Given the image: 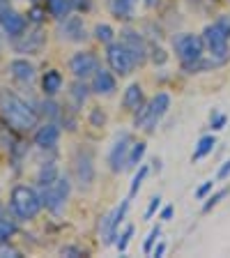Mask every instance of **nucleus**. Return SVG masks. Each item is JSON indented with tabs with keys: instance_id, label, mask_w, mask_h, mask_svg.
<instances>
[{
	"instance_id": "nucleus-1",
	"label": "nucleus",
	"mask_w": 230,
	"mask_h": 258,
	"mask_svg": "<svg viewBox=\"0 0 230 258\" xmlns=\"http://www.w3.org/2000/svg\"><path fill=\"white\" fill-rule=\"evenodd\" d=\"M0 115L7 122V127L14 132H28V129L37 127V113L16 95L0 97Z\"/></svg>"
},
{
	"instance_id": "nucleus-2",
	"label": "nucleus",
	"mask_w": 230,
	"mask_h": 258,
	"mask_svg": "<svg viewBox=\"0 0 230 258\" xmlns=\"http://www.w3.org/2000/svg\"><path fill=\"white\" fill-rule=\"evenodd\" d=\"M203 44L209 51V55L221 62L228 60V44H230V14L219 16L212 26H207L203 30Z\"/></svg>"
},
{
	"instance_id": "nucleus-3",
	"label": "nucleus",
	"mask_w": 230,
	"mask_h": 258,
	"mask_svg": "<svg viewBox=\"0 0 230 258\" xmlns=\"http://www.w3.org/2000/svg\"><path fill=\"white\" fill-rule=\"evenodd\" d=\"M168 108H171V97H168V92H159V95H155L150 102L143 104V106L136 111L134 124L143 129L145 134H152L157 129V124L161 122V118L166 115Z\"/></svg>"
},
{
	"instance_id": "nucleus-4",
	"label": "nucleus",
	"mask_w": 230,
	"mask_h": 258,
	"mask_svg": "<svg viewBox=\"0 0 230 258\" xmlns=\"http://www.w3.org/2000/svg\"><path fill=\"white\" fill-rule=\"evenodd\" d=\"M10 205L14 210V215L19 219H32L42 210L44 201L37 191L32 187H26V184H19V187L12 189V196H10Z\"/></svg>"
},
{
	"instance_id": "nucleus-5",
	"label": "nucleus",
	"mask_w": 230,
	"mask_h": 258,
	"mask_svg": "<svg viewBox=\"0 0 230 258\" xmlns=\"http://www.w3.org/2000/svg\"><path fill=\"white\" fill-rule=\"evenodd\" d=\"M173 48H175L180 62L187 64V62H193V60L203 58L205 44H203V37H200V35L182 32V35H177V37L173 39Z\"/></svg>"
},
{
	"instance_id": "nucleus-6",
	"label": "nucleus",
	"mask_w": 230,
	"mask_h": 258,
	"mask_svg": "<svg viewBox=\"0 0 230 258\" xmlns=\"http://www.w3.org/2000/svg\"><path fill=\"white\" fill-rule=\"evenodd\" d=\"M69 191H71L69 180L58 175L53 182L48 184V187H44L42 201H44V205L53 212V215H60L62 208H64V203H67V199H69Z\"/></svg>"
},
{
	"instance_id": "nucleus-7",
	"label": "nucleus",
	"mask_w": 230,
	"mask_h": 258,
	"mask_svg": "<svg viewBox=\"0 0 230 258\" xmlns=\"http://www.w3.org/2000/svg\"><path fill=\"white\" fill-rule=\"evenodd\" d=\"M106 62H108V67L120 76H129L136 67L134 55L129 53V48L124 46L122 42H113L106 46Z\"/></svg>"
},
{
	"instance_id": "nucleus-8",
	"label": "nucleus",
	"mask_w": 230,
	"mask_h": 258,
	"mask_svg": "<svg viewBox=\"0 0 230 258\" xmlns=\"http://www.w3.org/2000/svg\"><path fill=\"white\" fill-rule=\"evenodd\" d=\"M127 210H129V199H124L120 208H115L113 212H108L102 219V224H99V235L104 237V244H113V242H115V237H118V226L124 221Z\"/></svg>"
},
{
	"instance_id": "nucleus-9",
	"label": "nucleus",
	"mask_w": 230,
	"mask_h": 258,
	"mask_svg": "<svg viewBox=\"0 0 230 258\" xmlns=\"http://www.w3.org/2000/svg\"><path fill=\"white\" fill-rule=\"evenodd\" d=\"M97 70H99V58L92 51H76L69 58V72L81 81L90 79Z\"/></svg>"
},
{
	"instance_id": "nucleus-10",
	"label": "nucleus",
	"mask_w": 230,
	"mask_h": 258,
	"mask_svg": "<svg viewBox=\"0 0 230 258\" xmlns=\"http://www.w3.org/2000/svg\"><path fill=\"white\" fill-rule=\"evenodd\" d=\"M131 134H120L113 143V148L108 150V168L113 173H122L127 168V157H129V150H131Z\"/></svg>"
},
{
	"instance_id": "nucleus-11",
	"label": "nucleus",
	"mask_w": 230,
	"mask_h": 258,
	"mask_svg": "<svg viewBox=\"0 0 230 258\" xmlns=\"http://www.w3.org/2000/svg\"><path fill=\"white\" fill-rule=\"evenodd\" d=\"M120 37H122L120 42L129 48V53L134 55L136 64H143L145 60L150 58V48H147V44H145L143 35H140L138 30H134V28H124V30L120 32Z\"/></svg>"
},
{
	"instance_id": "nucleus-12",
	"label": "nucleus",
	"mask_w": 230,
	"mask_h": 258,
	"mask_svg": "<svg viewBox=\"0 0 230 258\" xmlns=\"http://www.w3.org/2000/svg\"><path fill=\"white\" fill-rule=\"evenodd\" d=\"M74 175L81 187H90L95 180V159L90 150H79L74 159Z\"/></svg>"
},
{
	"instance_id": "nucleus-13",
	"label": "nucleus",
	"mask_w": 230,
	"mask_h": 258,
	"mask_svg": "<svg viewBox=\"0 0 230 258\" xmlns=\"http://www.w3.org/2000/svg\"><path fill=\"white\" fill-rule=\"evenodd\" d=\"M0 26H3V30H5L10 37H21V35H26L28 21H26V16L19 14V12L3 10L0 12Z\"/></svg>"
},
{
	"instance_id": "nucleus-14",
	"label": "nucleus",
	"mask_w": 230,
	"mask_h": 258,
	"mask_svg": "<svg viewBox=\"0 0 230 258\" xmlns=\"http://www.w3.org/2000/svg\"><path fill=\"white\" fill-rule=\"evenodd\" d=\"M60 35H62L67 42H83L88 37L86 32V23L81 16H67L60 23Z\"/></svg>"
},
{
	"instance_id": "nucleus-15",
	"label": "nucleus",
	"mask_w": 230,
	"mask_h": 258,
	"mask_svg": "<svg viewBox=\"0 0 230 258\" xmlns=\"http://www.w3.org/2000/svg\"><path fill=\"white\" fill-rule=\"evenodd\" d=\"M90 90L95 92V95H113V92L118 90V81H115V76L111 74L108 70H99L92 74V86H90Z\"/></svg>"
},
{
	"instance_id": "nucleus-16",
	"label": "nucleus",
	"mask_w": 230,
	"mask_h": 258,
	"mask_svg": "<svg viewBox=\"0 0 230 258\" xmlns=\"http://www.w3.org/2000/svg\"><path fill=\"white\" fill-rule=\"evenodd\" d=\"M58 139H60V129L55 122H46L35 132V145H39V148H55Z\"/></svg>"
},
{
	"instance_id": "nucleus-17",
	"label": "nucleus",
	"mask_w": 230,
	"mask_h": 258,
	"mask_svg": "<svg viewBox=\"0 0 230 258\" xmlns=\"http://www.w3.org/2000/svg\"><path fill=\"white\" fill-rule=\"evenodd\" d=\"M136 0H108V12L118 21H131L134 19Z\"/></svg>"
},
{
	"instance_id": "nucleus-18",
	"label": "nucleus",
	"mask_w": 230,
	"mask_h": 258,
	"mask_svg": "<svg viewBox=\"0 0 230 258\" xmlns=\"http://www.w3.org/2000/svg\"><path fill=\"white\" fill-rule=\"evenodd\" d=\"M145 104V97H143V88L138 86V83H131V86L124 90V95H122V106L127 108V111H131V113H136L140 106Z\"/></svg>"
},
{
	"instance_id": "nucleus-19",
	"label": "nucleus",
	"mask_w": 230,
	"mask_h": 258,
	"mask_svg": "<svg viewBox=\"0 0 230 258\" xmlns=\"http://www.w3.org/2000/svg\"><path fill=\"white\" fill-rule=\"evenodd\" d=\"M62 83H64V79H62V74H60L58 70H48L46 74L42 76V90H44V95H48V97L58 95V92L62 90Z\"/></svg>"
},
{
	"instance_id": "nucleus-20",
	"label": "nucleus",
	"mask_w": 230,
	"mask_h": 258,
	"mask_svg": "<svg viewBox=\"0 0 230 258\" xmlns=\"http://www.w3.org/2000/svg\"><path fill=\"white\" fill-rule=\"evenodd\" d=\"M10 72L16 81H32L35 79V67H32V62H28V60H23V58L12 60Z\"/></svg>"
},
{
	"instance_id": "nucleus-21",
	"label": "nucleus",
	"mask_w": 230,
	"mask_h": 258,
	"mask_svg": "<svg viewBox=\"0 0 230 258\" xmlns=\"http://www.w3.org/2000/svg\"><path fill=\"white\" fill-rule=\"evenodd\" d=\"M221 60L216 58H198V60H193V62H187L182 64V70L187 72V74H200V72H209V70H216V67H221Z\"/></svg>"
},
{
	"instance_id": "nucleus-22",
	"label": "nucleus",
	"mask_w": 230,
	"mask_h": 258,
	"mask_svg": "<svg viewBox=\"0 0 230 258\" xmlns=\"http://www.w3.org/2000/svg\"><path fill=\"white\" fill-rule=\"evenodd\" d=\"M46 12L53 19L62 21L74 12V5H71V0H46Z\"/></svg>"
},
{
	"instance_id": "nucleus-23",
	"label": "nucleus",
	"mask_w": 230,
	"mask_h": 258,
	"mask_svg": "<svg viewBox=\"0 0 230 258\" xmlns=\"http://www.w3.org/2000/svg\"><path fill=\"white\" fill-rule=\"evenodd\" d=\"M214 145H216V139L214 136H203V139L198 141V145H196V150H193V161H200L205 159V157L209 155V152L214 150Z\"/></svg>"
},
{
	"instance_id": "nucleus-24",
	"label": "nucleus",
	"mask_w": 230,
	"mask_h": 258,
	"mask_svg": "<svg viewBox=\"0 0 230 258\" xmlns=\"http://www.w3.org/2000/svg\"><path fill=\"white\" fill-rule=\"evenodd\" d=\"M88 95H90V88H88L81 79H76V83L69 90V97H71V102H74V106H83L86 99H88Z\"/></svg>"
},
{
	"instance_id": "nucleus-25",
	"label": "nucleus",
	"mask_w": 230,
	"mask_h": 258,
	"mask_svg": "<svg viewBox=\"0 0 230 258\" xmlns=\"http://www.w3.org/2000/svg\"><path fill=\"white\" fill-rule=\"evenodd\" d=\"M145 150H147V143L145 141H138V143H131V150H129V157H127V168H136L143 159Z\"/></svg>"
},
{
	"instance_id": "nucleus-26",
	"label": "nucleus",
	"mask_w": 230,
	"mask_h": 258,
	"mask_svg": "<svg viewBox=\"0 0 230 258\" xmlns=\"http://www.w3.org/2000/svg\"><path fill=\"white\" fill-rule=\"evenodd\" d=\"M95 39L108 46V44L115 42V30H113L108 23H97L95 26Z\"/></svg>"
},
{
	"instance_id": "nucleus-27",
	"label": "nucleus",
	"mask_w": 230,
	"mask_h": 258,
	"mask_svg": "<svg viewBox=\"0 0 230 258\" xmlns=\"http://www.w3.org/2000/svg\"><path fill=\"white\" fill-rule=\"evenodd\" d=\"M16 233V224L14 219H10V217H0V242H7L12 235Z\"/></svg>"
},
{
	"instance_id": "nucleus-28",
	"label": "nucleus",
	"mask_w": 230,
	"mask_h": 258,
	"mask_svg": "<svg viewBox=\"0 0 230 258\" xmlns=\"http://www.w3.org/2000/svg\"><path fill=\"white\" fill-rule=\"evenodd\" d=\"M42 42H44L42 30H35L30 37L26 35V44H23V46H19V51H37V48L42 46Z\"/></svg>"
},
{
	"instance_id": "nucleus-29",
	"label": "nucleus",
	"mask_w": 230,
	"mask_h": 258,
	"mask_svg": "<svg viewBox=\"0 0 230 258\" xmlns=\"http://www.w3.org/2000/svg\"><path fill=\"white\" fill-rule=\"evenodd\" d=\"M55 177H58V168H55V164H48V166H44L42 171H39V184H42V187H48Z\"/></svg>"
},
{
	"instance_id": "nucleus-30",
	"label": "nucleus",
	"mask_w": 230,
	"mask_h": 258,
	"mask_svg": "<svg viewBox=\"0 0 230 258\" xmlns=\"http://www.w3.org/2000/svg\"><path fill=\"white\" fill-rule=\"evenodd\" d=\"M145 175H147V166H140L138 173L134 175V180H131V187H129V196H134V194L140 189V184H143Z\"/></svg>"
},
{
	"instance_id": "nucleus-31",
	"label": "nucleus",
	"mask_w": 230,
	"mask_h": 258,
	"mask_svg": "<svg viewBox=\"0 0 230 258\" xmlns=\"http://www.w3.org/2000/svg\"><path fill=\"white\" fill-rule=\"evenodd\" d=\"M225 194H228V189H219L216 194H212V196H209V199L203 203V212H209V210L214 208V205H219V201L225 199Z\"/></svg>"
},
{
	"instance_id": "nucleus-32",
	"label": "nucleus",
	"mask_w": 230,
	"mask_h": 258,
	"mask_svg": "<svg viewBox=\"0 0 230 258\" xmlns=\"http://www.w3.org/2000/svg\"><path fill=\"white\" fill-rule=\"evenodd\" d=\"M90 124L92 127H104V124H106V113L102 111V108H92L90 111Z\"/></svg>"
},
{
	"instance_id": "nucleus-33",
	"label": "nucleus",
	"mask_w": 230,
	"mask_h": 258,
	"mask_svg": "<svg viewBox=\"0 0 230 258\" xmlns=\"http://www.w3.org/2000/svg\"><path fill=\"white\" fill-rule=\"evenodd\" d=\"M161 235V226H155L150 231V235H147V240H145V244H143V251L145 253H150L152 251V247H155V242H157V237Z\"/></svg>"
},
{
	"instance_id": "nucleus-34",
	"label": "nucleus",
	"mask_w": 230,
	"mask_h": 258,
	"mask_svg": "<svg viewBox=\"0 0 230 258\" xmlns=\"http://www.w3.org/2000/svg\"><path fill=\"white\" fill-rule=\"evenodd\" d=\"M131 235H134V226H127V228H124V233L120 235V240H118V251H127Z\"/></svg>"
},
{
	"instance_id": "nucleus-35",
	"label": "nucleus",
	"mask_w": 230,
	"mask_h": 258,
	"mask_svg": "<svg viewBox=\"0 0 230 258\" xmlns=\"http://www.w3.org/2000/svg\"><path fill=\"white\" fill-rule=\"evenodd\" d=\"M150 58H152V62L155 64H166V60H168V53L164 51L161 46H155L150 51Z\"/></svg>"
},
{
	"instance_id": "nucleus-36",
	"label": "nucleus",
	"mask_w": 230,
	"mask_h": 258,
	"mask_svg": "<svg viewBox=\"0 0 230 258\" xmlns=\"http://www.w3.org/2000/svg\"><path fill=\"white\" fill-rule=\"evenodd\" d=\"M159 208H161V196H152L150 205H147V210H145V219H152V217H155V212Z\"/></svg>"
},
{
	"instance_id": "nucleus-37",
	"label": "nucleus",
	"mask_w": 230,
	"mask_h": 258,
	"mask_svg": "<svg viewBox=\"0 0 230 258\" xmlns=\"http://www.w3.org/2000/svg\"><path fill=\"white\" fill-rule=\"evenodd\" d=\"M212 187H214V180H207V182L203 184V187L196 189V199H205L209 191H212Z\"/></svg>"
},
{
	"instance_id": "nucleus-38",
	"label": "nucleus",
	"mask_w": 230,
	"mask_h": 258,
	"mask_svg": "<svg viewBox=\"0 0 230 258\" xmlns=\"http://www.w3.org/2000/svg\"><path fill=\"white\" fill-rule=\"evenodd\" d=\"M0 256H19V249L10 247L7 242H0Z\"/></svg>"
},
{
	"instance_id": "nucleus-39",
	"label": "nucleus",
	"mask_w": 230,
	"mask_h": 258,
	"mask_svg": "<svg viewBox=\"0 0 230 258\" xmlns=\"http://www.w3.org/2000/svg\"><path fill=\"white\" fill-rule=\"evenodd\" d=\"M225 115H221V113H216L214 118H212V129H214V132H219V129H223V124H225Z\"/></svg>"
},
{
	"instance_id": "nucleus-40",
	"label": "nucleus",
	"mask_w": 230,
	"mask_h": 258,
	"mask_svg": "<svg viewBox=\"0 0 230 258\" xmlns=\"http://www.w3.org/2000/svg\"><path fill=\"white\" fill-rule=\"evenodd\" d=\"M44 14H46V10H42V7H32L30 14H28V16H30V19H32L35 23H39V21L44 19Z\"/></svg>"
},
{
	"instance_id": "nucleus-41",
	"label": "nucleus",
	"mask_w": 230,
	"mask_h": 258,
	"mask_svg": "<svg viewBox=\"0 0 230 258\" xmlns=\"http://www.w3.org/2000/svg\"><path fill=\"white\" fill-rule=\"evenodd\" d=\"M60 253H62V256H83V251H81V249L79 247H62V251H60Z\"/></svg>"
},
{
	"instance_id": "nucleus-42",
	"label": "nucleus",
	"mask_w": 230,
	"mask_h": 258,
	"mask_svg": "<svg viewBox=\"0 0 230 258\" xmlns=\"http://www.w3.org/2000/svg\"><path fill=\"white\" fill-rule=\"evenodd\" d=\"M228 175H230V159L225 161L223 166L219 168V173H216V177H219V180H225V177H228Z\"/></svg>"
},
{
	"instance_id": "nucleus-43",
	"label": "nucleus",
	"mask_w": 230,
	"mask_h": 258,
	"mask_svg": "<svg viewBox=\"0 0 230 258\" xmlns=\"http://www.w3.org/2000/svg\"><path fill=\"white\" fill-rule=\"evenodd\" d=\"M74 10H88L90 7V0H71Z\"/></svg>"
},
{
	"instance_id": "nucleus-44",
	"label": "nucleus",
	"mask_w": 230,
	"mask_h": 258,
	"mask_svg": "<svg viewBox=\"0 0 230 258\" xmlns=\"http://www.w3.org/2000/svg\"><path fill=\"white\" fill-rule=\"evenodd\" d=\"M171 217H173V205H166V208L161 210V219H164V221H171Z\"/></svg>"
},
{
	"instance_id": "nucleus-45",
	"label": "nucleus",
	"mask_w": 230,
	"mask_h": 258,
	"mask_svg": "<svg viewBox=\"0 0 230 258\" xmlns=\"http://www.w3.org/2000/svg\"><path fill=\"white\" fill-rule=\"evenodd\" d=\"M164 251H166V244L161 242V244H157V249H155V256H164Z\"/></svg>"
},
{
	"instance_id": "nucleus-46",
	"label": "nucleus",
	"mask_w": 230,
	"mask_h": 258,
	"mask_svg": "<svg viewBox=\"0 0 230 258\" xmlns=\"http://www.w3.org/2000/svg\"><path fill=\"white\" fill-rule=\"evenodd\" d=\"M159 0H145V7H155Z\"/></svg>"
},
{
	"instance_id": "nucleus-47",
	"label": "nucleus",
	"mask_w": 230,
	"mask_h": 258,
	"mask_svg": "<svg viewBox=\"0 0 230 258\" xmlns=\"http://www.w3.org/2000/svg\"><path fill=\"white\" fill-rule=\"evenodd\" d=\"M0 217H5V208L3 205H0Z\"/></svg>"
},
{
	"instance_id": "nucleus-48",
	"label": "nucleus",
	"mask_w": 230,
	"mask_h": 258,
	"mask_svg": "<svg viewBox=\"0 0 230 258\" xmlns=\"http://www.w3.org/2000/svg\"><path fill=\"white\" fill-rule=\"evenodd\" d=\"M32 3H37V0H32Z\"/></svg>"
}]
</instances>
